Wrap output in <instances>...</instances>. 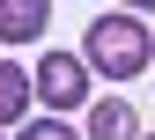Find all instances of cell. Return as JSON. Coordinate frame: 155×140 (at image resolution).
<instances>
[{
	"label": "cell",
	"mask_w": 155,
	"mask_h": 140,
	"mask_svg": "<svg viewBox=\"0 0 155 140\" xmlns=\"http://www.w3.org/2000/svg\"><path fill=\"white\" fill-rule=\"evenodd\" d=\"M148 59H155V37L140 30V15H96V22H89V52H81V67H89V74L133 81Z\"/></svg>",
	"instance_id": "6da1fadb"
},
{
	"label": "cell",
	"mask_w": 155,
	"mask_h": 140,
	"mask_svg": "<svg viewBox=\"0 0 155 140\" xmlns=\"http://www.w3.org/2000/svg\"><path fill=\"white\" fill-rule=\"evenodd\" d=\"M30 81H37V103H52V111H81L89 103V67L74 52H45Z\"/></svg>",
	"instance_id": "7a4b0ae2"
},
{
	"label": "cell",
	"mask_w": 155,
	"mask_h": 140,
	"mask_svg": "<svg viewBox=\"0 0 155 140\" xmlns=\"http://www.w3.org/2000/svg\"><path fill=\"white\" fill-rule=\"evenodd\" d=\"M45 22H52L45 0H0V44H37Z\"/></svg>",
	"instance_id": "3957f363"
},
{
	"label": "cell",
	"mask_w": 155,
	"mask_h": 140,
	"mask_svg": "<svg viewBox=\"0 0 155 140\" xmlns=\"http://www.w3.org/2000/svg\"><path fill=\"white\" fill-rule=\"evenodd\" d=\"M89 140H140V111H133L126 96L89 103Z\"/></svg>",
	"instance_id": "277c9868"
},
{
	"label": "cell",
	"mask_w": 155,
	"mask_h": 140,
	"mask_svg": "<svg viewBox=\"0 0 155 140\" xmlns=\"http://www.w3.org/2000/svg\"><path fill=\"white\" fill-rule=\"evenodd\" d=\"M30 96H37V81H22V67H8V59H0V125H15V118H22Z\"/></svg>",
	"instance_id": "5b68a950"
},
{
	"label": "cell",
	"mask_w": 155,
	"mask_h": 140,
	"mask_svg": "<svg viewBox=\"0 0 155 140\" xmlns=\"http://www.w3.org/2000/svg\"><path fill=\"white\" fill-rule=\"evenodd\" d=\"M22 140H81V133L59 125V118H37V125H22Z\"/></svg>",
	"instance_id": "8992f818"
},
{
	"label": "cell",
	"mask_w": 155,
	"mask_h": 140,
	"mask_svg": "<svg viewBox=\"0 0 155 140\" xmlns=\"http://www.w3.org/2000/svg\"><path fill=\"white\" fill-rule=\"evenodd\" d=\"M140 140H155V133H140Z\"/></svg>",
	"instance_id": "52a82bcc"
}]
</instances>
